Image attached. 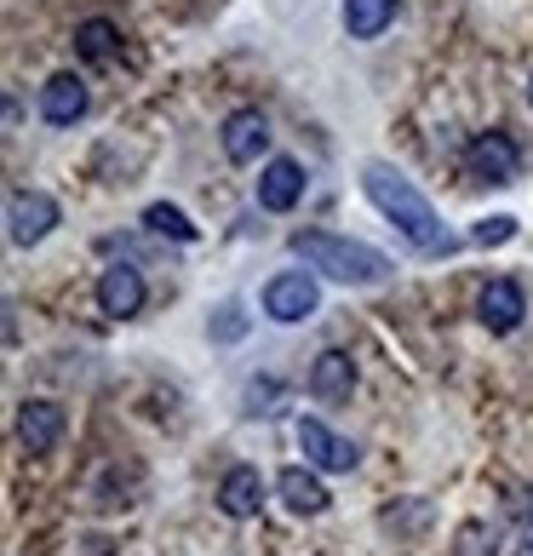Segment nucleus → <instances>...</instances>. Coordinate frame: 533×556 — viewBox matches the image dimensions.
<instances>
[{
	"label": "nucleus",
	"mask_w": 533,
	"mask_h": 556,
	"mask_svg": "<svg viewBox=\"0 0 533 556\" xmlns=\"http://www.w3.org/2000/svg\"><path fill=\"white\" fill-rule=\"evenodd\" d=\"M361 190H367V201L396 224V230L419 247V253H454V236L442 230V218H436V207L419 195V184L414 178H402L396 167H384V161H367L361 167Z\"/></svg>",
	"instance_id": "nucleus-1"
},
{
	"label": "nucleus",
	"mask_w": 533,
	"mask_h": 556,
	"mask_svg": "<svg viewBox=\"0 0 533 556\" xmlns=\"http://www.w3.org/2000/svg\"><path fill=\"white\" fill-rule=\"evenodd\" d=\"M287 247H293V258H304L316 276L344 281V287H379V281H391V270H396L379 247L351 241V236H333V230H299Z\"/></svg>",
	"instance_id": "nucleus-2"
},
{
	"label": "nucleus",
	"mask_w": 533,
	"mask_h": 556,
	"mask_svg": "<svg viewBox=\"0 0 533 556\" xmlns=\"http://www.w3.org/2000/svg\"><path fill=\"white\" fill-rule=\"evenodd\" d=\"M321 311V287H316V276L310 270H281V276H270V287H264V316L270 321H310Z\"/></svg>",
	"instance_id": "nucleus-3"
},
{
	"label": "nucleus",
	"mask_w": 533,
	"mask_h": 556,
	"mask_svg": "<svg viewBox=\"0 0 533 556\" xmlns=\"http://www.w3.org/2000/svg\"><path fill=\"white\" fill-rule=\"evenodd\" d=\"M465 173L477 184H510L522 173V150L510 132H477L465 143Z\"/></svg>",
	"instance_id": "nucleus-4"
},
{
	"label": "nucleus",
	"mask_w": 533,
	"mask_h": 556,
	"mask_svg": "<svg viewBox=\"0 0 533 556\" xmlns=\"http://www.w3.org/2000/svg\"><path fill=\"white\" fill-rule=\"evenodd\" d=\"M52 224H58V201H52L47 190H12V201H7V236H12L17 247L47 241Z\"/></svg>",
	"instance_id": "nucleus-5"
},
{
	"label": "nucleus",
	"mask_w": 533,
	"mask_h": 556,
	"mask_svg": "<svg viewBox=\"0 0 533 556\" xmlns=\"http://www.w3.org/2000/svg\"><path fill=\"white\" fill-rule=\"evenodd\" d=\"M528 316V299H522V281H510V276H494L477 293V321L487 327V333H517Z\"/></svg>",
	"instance_id": "nucleus-6"
},
{
	"label": "nucleus",
	"mask_w": 533,
	"mask_h": 556,
	"mask_svg": "<svg viewBox=\"0 0 533 556\" xmlns=\"http://www.w3.org/2000/svg\"><path fill=\"white\" fill-rule=\"evenodd\" d=\"M143 299H150V287H143V276L132 270V264H110L104 276H98V311L127 321L143 311Z\"/></svg>",
	"instance_id": "nucleus-7"
},
{
	"label": "nucleus",
	"mask_w": 533,
	"mask_h": 556,
	"mask_svg": "<svg viewBox=\"0 0 533 556\" xmlns=\"http://www.w3.org/2000/svg\"><path fill=\"white\" fill-rule=\"evenodd\" d=\"M299 447L316 470H356V442H344L339 430H327L321 419H299Z\"/></svg>",
	"instance_id": "nucleus-8"
},
{
	"label": "nucleus",
	"mask_w": 533,
	"mask_h": 556,
	"mask_svg": "<svg viewBox=\"0 0 533 556\" xmlns=\"http://www.w3.org/2000/svg\"><path fill=\"white\" fill-rule=\"evenodd\" d=\"M304 201V167L293 155H276L270 167L258 173V207L264 213H293Z\"/></svg>",
	"instance_id": "nucleus-9"
},
{
	"label": "nucleus",
	"mask_w": 533,
	"mask_h": 556,
	"mask_svg": "<svg viewBox=\"0 0 533 556\" xmlns=\"http://www.w3.org/2000/svg\"><path fill=\"white\" fill-rule=\"evenodd\" d=\"M264 143H270V121H264V110L224 115V155H230L236 167H253V161L264 155Z\"/></svg>",
	"instance_id": "nucleus-10"
},
{
	"label": "nucleus",
	"mask_w": 533,
	"mask_h": 556,
	"mask_svg": "<svg viewBox=\"0 0 533 556\" xmlns=\"http://www.w3.org/2000/svg\"><path fill=\"white\" fill-rule=\"evenodd\" d=\"M87 115V80L80 75H52L47 87H40V121L47 127H75V121Z\"/></svg>",
	"instance_id": "nucleus-11"
},
{
	"label": "nucleus",
	"mask_w": 533,
	"mask_h": 556,
	"mask_svg": "<svg viewBox=\"0 0 533 556\" xmlns=\"http://www.w3.org/2000/svg\"><path fill=\"white\" fill-rule=\"evenodd\" d=\"M17 442H24V453H52L64 442V407L58 402H24L17 407Z\"/></svg>",
	"instance_id": "nucleus-12"
},
{
	"label": "nucleus",
	"mask_w": 533,
	"mask_h": 556,
	"mask_svg": "<svg viewBox=\"0 0 533 556\" xmlns=\"http://www.w3.org/2000/svg\"><path fill=\"white\" fill-rule=\"evenodd\" d=\"M351 390H356L351 350H321V356L310 362V396L316 402H351Z\"/></svg>",
	"instance_id": "nucleus-13"
},
{
	"label": "nucleus",
	"mask_w": 533,
	"mask_h": 556,
	"mask_svg": "<svg viewBox=\"0 0 533 556\" xmlns=\"http://www.w3.org/2000/svg\"><path fill=\"white\" fill-rule=\"evenodd\" d=\"M258 505H264V477L253 465H230L224 470V482H218V510L224 517H236V522H248L258 517Z\"/></svg>",
	"instance_id": "nucleus-14"
},
{
	"label": "nucleus",
	"mask_w": 533,
	"mask_h": 556,
	"mask_svg": "<svg viewBox=\"0 0 533 556\" xmlns=\"http://www.w3.org/2000/svg\"><path fill=\"white\" fill-rule=\"evenodd\" d=\"M276 493L287 500L293 517H321V510H327V488H321L316 470H304V465H287L276 477Z\"/></svg>",
	"instance_id": "nucleus-15"
},
{
	"label": "nucleus",
	"mask_w": 533,
	"mask_h": 556,
	"mask_svg": "<svg viewBox=\"0 0 533 556\" xmlns=\"http://www.w3.org/2000/svg\"><path fill=\"white\" fill-rule=\"evenodd\" d=\"M396 24V0H344V29L351 40H379Z\"/></svg>",
	"instance_id": "nucleus-16"
},
{
	"label": "nucleus",
	"mask_w": 533,
	"mask_h": 556,
	"mask_svg": "<svg viewBox=\"0 0 533 556\" xmlns=\"http://www.w3.org/2000/svg\"><path fill=\"white\" fill-rule=\"evenodd\" d=\"M75 52L87 58V64H115L120 29L110 24V17H87V24H75Z\"/></svg>",
	"instance_id": "nucleus-17"
},
{
	"label": "nucleus",
	"mask_w": 533,
	"mask_h": 556,
	"mask_svg": "<svg viewBox=\"0 0 533 556\" xmlns=\"http://www.w3.org/2000/svg\"><path fill=\"white\" fill-rule=\"evenodd\" d=\"M143 230L150 236H167V241H201V230L190 218H183V207H173V201H155V207H143Z\"/></svg>",
	"instance_id": "nucleus-18"
},
{
	"label": "nucleus",
	"mask_w": 533,
	"mask_h": 556,
	"mask_svg": "<svg viewBox=\"0 0 533 556\" xmlns=\"http://www.w3.org/2000/svg\"><path fill=\"white\" fill-rule=\"evenodd\" d=\"M510 236H517V218H510V213H494V218H482L477 230H470V247H505Z\"/></svg>",
	"instance_id": "nucleus-19"
},
{
	"label": "nucleus",
	"mask_w": 533,
	"mask_h": 556,
	"mask_svg": "<svg viewBox=\"0 0 533 556\" xmlns=\"http://www.w3.org/2000/svg\"><path fill=\"white\" fill-rule=\"evenodd\" d=\"M213 339H218V344L248 339V316H241V304H218V316H213Z\"/></svg>",
	"instance_id": "nucleus-20"
},
{
	"label": "nucleus",
	"mask_w": 533,
	"mask_h": 556,
	"mask_svg": "<svg viewBox=\"0 0 533 556\" xmlns=\"http://www.w3.org/2000/svg\"><path fill=\"white\" fill-rule=\"evenodd\" d=\"M517 556H533V540H528V545H522V551H517Z\"/></svg>",
	"instance_id": "nucleus-21"
},
{
	"label": "nucleus",
	"mask_w": 533,
	"mask_h": 556,
	"mask_svg": "<svg viewBox=\"0 0 533 556\" xmlns=\"http://www.w3.org/2000/svg\"><path fill=\"white\" fill-rule=\"evenodd\" d=\"M528 98H533V75H528Z\"/></svg>",
	"instance_id": "nucleus-22"
}]
</instances>
